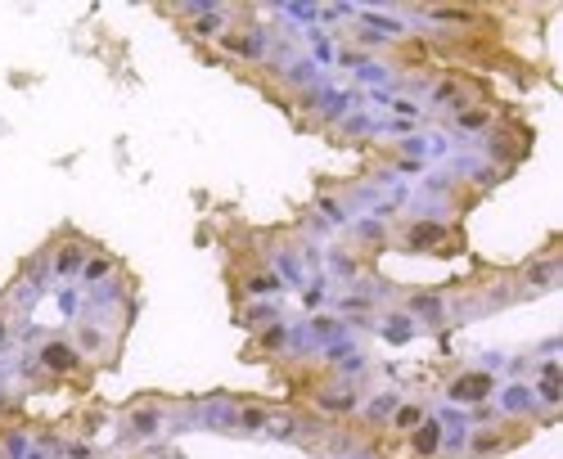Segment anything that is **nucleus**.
Listing matches in <instances>:
<instances>
[{"instance_id": "obj_1", "label": "nucleus", "mask_w": 563, "mask_h": 459, "mask_svg": "<svg viewBox=\"0 0 563 459\" xmlns=\"http://www.w3.org/2000/svg\"><path fill=\"white\" fill-rule=\"evenodd\" d=\"M302 396H307V410L325 414V419H356V410H361L365 392L356 378H334V374H320L307 378V387H302Z\"/></svg>"}, {"instance_id": "obj_2", "label": "nucleus", "mask_w": 563, "mask_h": 459, "mask_svg": "<svg viewBox=\"0 0 563 459\" xmlns=\"http://www.w3.org/2000/svg\"><path fill=\"white\" fill-rule=\"evenodd\" d=\"M536 423L527 419H491V428H469L464 432V455L460 459H491V455H509L514 446H523L532 437Z\"/></svg>"}, {"instance_id": "obj_3", "label": "nucleus", "mask_w": 563, "mask_h": 459, "mask_svg": "<svg viewBox=\"0 0 563 459\" xmlns=\"http://www.w3.org/2000/svg\"><path fill=\"white\" fill-rule=\"evenodd\" d=\"M167 410H172V401H163V396L131 401L118 419V446H145V441H154L167 428Z\"/></svg>"}, {"instance_id": "obj_4", "label": "nucleus", "mask_w": 563, "mask_h": 459, "mask_svg": "<svg viewBox=\"0 0 563 459\" xmlns=\"http://www.w3.org/2000/svg\"><path fill=\"white\" fill-rule=\"evenodd\" d=\"M401 252H437V257H451V252H464V239L451 234L442 221H406L397 234H392Z\"/></svg>"}, {"instance_id": "obj_5", "label": "nucleus", "mask_w": 563, "mask_h": 459, "mask_svg": "<svg viewBox=\"0 0 563 459\" xmlns=\"http://www.w3.org/2000/svg\"><path fill=\"white\" fill-rule=\"evenodd\" d=\"M46 248H50V275H55V279H77V275H82V266H86V257H91V252H100V243L86 239V234L73 230V225H64V230H59Z\"/></svg>"}, {"instance_id": "obj_6", "label": "nucleus", "mask_w": 563, "mask_h": 459, "mask_svg": "<svg viewBox=\"0 0 563 459\" xmlns=\"http://www.w3.org/2000/svg\"><path fill=\"white\" fill-rule=\"evenodd\" d=\"M32 356H37V365H41V374L46 378H82V374H91V365H86V356L77 351V342L64 338V333L41 338Z\"/></svg>"}, {"instance_id": "obj_7", "label": "nucleus", "mask_w": 563, "mask_h": 459, "mask_svg": "<svg viewBox=\"0 0 563 459\" xmlns=\"http://www.w3.org/2000/svg\"><path fill=\"white\" fill-rule=\"evenodd\" d=\"M428 104L442 108V113H464V108L482 104L478 99V81L464 77V72H446V77H437V86L428 90Z\"/></svg>"}, {"instance_id": "obj_8", "label": "nucleus", "mask_w": 563, "mask_h": 459, "mask_svg": "<svg viewBox=\"0 0 563 459\" xmlns=\"http://www.w3.org/2000/svg\"><path fill=\"white\" fill-rule=\"evenodd\" d=\"M496 374L491 369H460V374L446 383V401H455V405H482V401H491L496 396Z\"/></svg>"}, {"instance_id": "obj_9", "label": "nucleus", "mask_w": 563, "mask_h": 459, "mask_svg": "<svg viewBox=\"0 0 563 459\" xmlns=\"http://www.w3.org/2000/svg\"><path fill=\"white\" fill-rule=\"evenodd\" d=\"M518 284H523L527 297L536 293H554L563 284V257L559 252H545V257H532L527 266H518Z\"/></svg>"}, {"instance_id": "obj_10", "label": "nucleus", "mask_w": 563, "mask_h": 459, "mask_svg": "<svg viewBox=\"0 0 563 459\" xmlns=\"http://www.w3.org/2000/svg\"><path fill=\"white\" fill-rule=\"evenodd\" d=\"M217 45L239 63H262L266 59V27H235L230 23L226 32L217 36Z\"/></svg>"}, {"instance_id": "obj_11", "label": "nucleus", "mask_w": 563, "mask_h": 459, "mask_svg": "<svg viewBox=\"0 0 563 459\" xmlns=\"http://www.w3.org/2000/svg\"><path fill=\"white\" fill-rule=\"evenodd\" d=\"M284 351H289V324L275 320V324H266V329L248 333L244 360L248 365H257V360H284Z\"/></svg>"}, {"instance_id": "obj_12", "label": "nucleus", "mask_w": 563, "mask_h": 459, "mask_svg": "<svg viewBox=\"0 0 563 459\" xmlns=\"http://www.w3.org/2000/svg\"><path fill=\"white\" fill-rule=\"evenodd\" d=\"M352 248L361 252L365 261L392 248V230L383 225V216H365V221H356V225H352Z\"/></svg>"}, {"instance_id": "obj_13", "label": "nucleus", "mask_w": 563, "mask_h": 459, "mask_svg": "<svg viewBox=\"0 0 563 459\" xmlns=\"http://www.w3.org/2000/svg\"><path fill=\"white\" fill-rule=\"evenodd\" d=\"M406 315L415 324L424 320V329H442V324L451 320V311H446V297L442 293H428V288H424V293H410L406 297Z\"/></svg>"}, {"instance_id": "obj_14", "label": "nucleus", "mask_w": 563, "mask_h": 459, "mask_svg": "<svg viewBox=\"0 0 563 459\" xmlns=\"http://www.w3.org/2000/svg\"><path fill=\"white\" fill-rule=\"evenodd\" d=\"M325 266L334 270L338 284H347V288H352L361 275H370V261H365L356 248H329V252H325Z\"/></svg>"}, {"instance_id": "obj_15", "label": "nucleus", "mask_w": 563, "mask_h": 459, "mask_svg": "<svg viewBox=\"0 0 563 459\" xmlns=\"http://www.w3.org/2000/svg\"><path fill=\"white\" fill-rule=\"evenodd\" d=\"M410 450H415L419 459H437L442 455V446H446V428H442V419H437V414H428L424 423H419L415 432H410Z\"/></svg>"}, {"instance_id": "obj_16", "label": "nucleus", "mask_w": 563, "mask_h": 459, "mask_svg": "<svg viewBox=\"0 0 563 459\" xmlns=\"http://www.w3.org/2000/svg\"><path fill=\"white\" fill-rule=\"evenodd\" d=\"M73 342H77V351H82V356H109V351L118 347V338H109L100 320H77Z\"/></svg>"}, {"instance_id": "obj_17", "label": "nucleus", "mask_w": 563, "mask_h": 459, "mask_svg": "<svg viewBox=\"0 0 563 459\" xmlns=\"http://www.w3.org/2000/svg\"><path fill=\"white\" fill-rule=\"evenodd\" d=\"M275 320H284V315H280V302H271V297L235 306V324H239V329H248V333L266 329V324H275Z\"/></svg>"}, {"instance_id": "obj_18", "label": "nucleus", "mask_w": 563, "mask_h": 459, "mask_svg": "<svg viewBox=\"0 0 563 459\" xmlns=\"http://www.w3.org/2000/svg\"><path fill=\"white\" fill-rule=\"evenodd\" d=\"M266 423H271V405H262V401H239L235 437H262Z\"/></svg>"}, {"instance_id": "obj_19", "label": "nucleus", "mask_w": 563, "mask_h": 459, "mask_svg": "<svg viewBox=\"0 0 563 459\" xmlns=\"http://www.w3.org/2000/svg\"><path fill=\"white\" fill-rule=\"evenodd\" d=\"M122 270V261L113 257V252H91V257H86V266H82V284L86 288H100V284H109V275H118Z\"/></svg>"}, {"instance_id": "obj_20", "label": "nucleus", "mask_w": 563, "mask_h": 459, "mask_svg": "<svg viewBox=\"0 0 563 459\" xmlns=\"http://www.w3.org/2000/svg\"><path fill=\"white\" fill-rule=\"evenodd\" d=\"M424 419H428V405L424 401H401L397 410H392V419H388V432H392V437H410V432H415Z\"/></svg>"}, {"instance_id": "obj_21", "label": "nucleus", "mask_w": 563, "mask_h": 459, "mask_svg": "<svg viewBox=\"0 0 563 459\" xmlns=\"http://www.w3.org/2000/svg\"><path fill=\"white\" fill-rule=\"evenodd\" d=\"M496 126V104H473V108H464V113H455V131H464V135H478V131H491Z\"/></svg>"}, {"instance_id": "obj_22", "label": "nucleus", "mask_w": 563, "mask_h": 459, "mask_svg": "<svg viewBox=\"0 0 563 459\" xmlns=\"http://www.w3.org/2000/svg\"><path fill=\"white\" fill-rule=\"evenodd\" d=\"M226 9H212V14H199V18H190V23L181 27L185 36H190V41H217L221 32H226Z\"/></svg>"}, {"instance_id": "obj_23", "label": "nucleus", "mask_w": 563, "mask_h": 459, "mask_svg": "<svg viewBox=\"0 0 563 459\" xmlns=\"http://www.w3.org/2000/svg\"><path fill=\"white\" fill-rule=\"evenodd\" d=\"M32 450V432L23 423H5L0 428V459H28Z\"/></svg>"}, {"instance_id": "obj_24", "label": "nucleus", "mask_w": 563, "mask_h": 459, "mask_svg": "<svg viewBox=\"0 0 563 459\" xmlns=\"http://www.w3.org/2000/svg\"><path fill=\"white\" fill-rule=\"evenodd\" d=\"M415 329H419V324L410 320L406 311H383L379 333H383V338H388V342H410V338H415Z\"/></svg>"}, {"instance_id": "obj_25", "label": "nucleus", "mask_w": 563, "mask_h": 459, "mask_svg": "<svg viewBox=\"0 0 563 459\" xmlns=\"http://www.w3.org/2000/svg\"><path fill=\"white\" fill-rule=\"evenodd\" d=\"M428 18H433V23H460V27L482 23L478 9H464V5H437V9H428Z\"/></svg>"}, {"instance_id": "obj_26", "label": "nucleus", "mask_w": 563, "mask_h": 459, "mask_svg": "<svg viewBox=\"0 0 563 459\" xmlns=\"http://www.w3.org/2000/svg\"><path fill=\"white\" fill-rule=\"evenodd\" d=\"M374 306H379V302H374V293H361V288H352V293L338 297V311H343L347 320H352V315H370Z\"/></svg>"}, {"instance_id": "obj_27", "label": "nucleus", "mask_w": 563, "mask_h": 459, "mask_svg": "<svg viewBox=\"0 0 563 459\" xmlns=\"http://www.w3.org/2000/svg\"><path fill=\"white\" fill-rule=\"evenodd\" d=\"M365 131H374V122L365 113H352L334 126V144H352V135H365Z\"/></svg>"}, {"instance_id": "obj_28", "label": "nucleus", "mask_w": 563, "mask_h": 459, "mask_svg": "<svg viewBox=\"0 0 563 459\" xmlns=\"http://www.w3.org/2000/svg\"><path fill=\"white\" fill-rule=\"evenodd\" d=\"M104 419H109V405H91V410H82V419H77L82 423L77 432H82V437H95V432L104 428Z\"/></svg>"}, {"instance_id": "obj_29", "label": "nucleus", "mask_w": 563, "mask_h": 459, "mask_svg": "<svg viewBox=\"0 0 563 459\" xmlns=\"http://www.w3.org/2000/svg\"><path fill=\"white\" fill-rule=\"evenodd\" d=\"M316 207H320V212H325V221H334V225H343V221H347V207L338 203V198L320 194V198H316Z\"/></svg>"}, {"instance_id": "obj_30", "label": "nucleus", "mask_w": 563, "mask_h": 459, "mask_svg": "<svg viewBox=\"0 0 563 459\" xmlns=\"http://www.w3.org/2000/svg\"><path fill=\"white\" fill-rule=\"evenodd\" d=\"M59 455L64 459H91L95 450H91V441H68V446H59Z\"/></svg>"}, {"instance_id": "obj_31", "label": "nucleus", "mask_w": 563, "mask_h": 459, "mask_svg": "<svg viewBox=\"0 0 563 459\" xmlns=\"http://www.w3.org/2000/svg\"><path fill=\"white\" fill-rule=\"evenodd\" d=\"M388 104H392V113L410 117V122H415V117H419V104H415V99H388Z\"/></svg>"}, {"instance_id": "obj_32", "label": "nucleus", "mask_w": 563, "mask_h": 459, "mask_svg": "<svg viewBox=\"0 0 563 459\" xmlns=\"http://www.w3.org/2000/svg\"><path fill=\"white\" fill-rule=\"evenodd\" d=\"M0 342H10V324H5V302H0Z\"/></svg>"}]
</instances>
